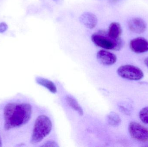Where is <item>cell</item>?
Here are the masks:
<instances>
[{"label":"cell","instance_id":"6da1fadb","mask_svg":"<svg viewBox=\"0 0 148 147\" xmlns=\"http://www.w3.org/2000/svg\"><path fill=\"white\" fill-rule=\"evenodd\" d=\"M3 114L4 130L10 131L19 128L29 121L32 116V107L27 103H9L4 107Z\"/></svg>","mask_w":148,"mask_h":147},{"label":"cell","instance_id":"7a4b0ae2","mask_svg":"<svg viewBox=\"0 0 148 147\" xmlns=\"http://www.w3.org/2000/svg\"><path fill=\"white\" fill-rule=\"evenodd\" d=\"M52 123L47 116L41 115L36 118L34 125L30 142L32 144L40 142L50 133L52 129Z\"/></svg>","mask_w":148,"mask_h":147},{"label":"cell","instance_id":"3957f363","mask_svg":"<svg viewBox=\"0 0 148 147\" xmlns=\"http://www.w3.org/2000/svg\"><path fill=\"white\" fill-rule=\"evenodd\" d=\"M91 40L97 46L107 50H121L123 46V42L121 39H115L110 38L107 33L99 31L92 35Z\"/></svg>","mask_w":148,"mask_h":147},{"label":"cell","instance_id":"277c9868","mask_svg":"<svg viewBox=\"0 0 148 147\" xmlns=\"http://www.w3.org/2000/svg\"><path fill=\"white\" fill-rule=\"evenodd\" d=\"M117 73L123 78L134 81L140 80L144 77V73L140 68L131 65L120 66L117 69Z\"/></svg>","mask_w":148,"mask_h":147},{"label":"cell","instance_id":"5b68a950","mask_svg":"<svg viewBox=\"0 0 148 147\" xmlns=\"http://www.w3.org/2000/svg\"><path fill=\"white\" fill-rule=\"evenodd\" d=\"M129 132L130 136L137 141H148V129L136 122H131L129 125Z\"/></svg>","mask_w":148,"mask_h":147},{"label":"cell","instance_id":"8992f818","mask_svg":"<svg viewBox=\"0 0 148 147\" xmlns=\"http://www.w3.org/2000/svg\"><path fill=\"white\" fill-rule=\"evenodd\" d=\"M130 46L131 50L136 53H144L148 51V41L143 37H138L131 40Z\"/></svg>","mask_w":148,"mask_h":147},{"label":"cell","instance_id":"52a82bcc","mask_svg":"<svg viewBox=\"0 0 148 147\" xmlns=\"http://www.w3.org/2000/svg\"><path fill=\"white\" fill-rule=\"evenodd\" d=\"M97 60L101 64L105 66H110L116 62L117 58L114 54L105 51L100 50L97 54Z\"/></svg>","mask_w":148,"mask_h":147},{"label":"cell","instance_id":"ba28073f","mask_svg":"<svg viewBox=\"0 0 148 147\" xmlns=\"http://www.w3.org/2000/svg\"><path fill=\"white\" fill-rule=\"evenodd\" d=\"M128 26L130 31L136 33H144L147 29V24L144 20L140 18H134L129 22Z\"/></svg>","mask_w":148,"mask_h":147},{"label":"cell","instance_id":"9c48e42d","mask_svg":"<svg viewBox=\"0 0 148 147\" xmlns=\"http://www.w3.org/2000/svg\"><path fill=\"white\" fill-rule=\"evenodd\" d=\"M80 21L86 27L92 29L97 24V19L94 14L89 12H85L80 16Z\"/></svg>","mask_w":148,"mask_h":147},{"label":"cell","instance_id":"30bf717a","mask_svg":"<svg viewBox=\"0 0 148 147\" xmlns=\"http://www.w3.org/2000/svg\"><path fill=\"white\" fill-rule=\"evenodd\" d=\"M107 33L112 39H120V36L122 33V28L121 25L117 22H112L109 27Z\"/></svg>","mask_w":148,"mask_h":147},{"label":"cell","instance_id":"8fae6325","mask_svg":"<svg viewBox=\"0 0 148 147\" xmlns=\"http://www.w3.org/2000/svg\"><path fill=\"white\" fill-rule=\"evenodd\" d=\"M36 81L37 83L45 87L52 93L56 94L57 92V87L52 81L40 77L36 78Z\"/></svg>","mask_w":148,"mask_h":147},{"label":"cell","instance_id":"7c38bea8","mask_svg":"<svg viewBox=\"0 0 148 147\" xmlns=\"http://www.w3.org/2000/svg\"><path fill=\"white\" fill-rule=\"evenodd\" d=\"M66 100L67 103L73 110L77 112L80 116L83 115V110L75 98L72 96L68 95L66 96Z\"/></svg>","mask_w":148,"mask_h":147},{"label":"cell","instance_id":"4fadbf2b","mask_svg":"<svg viewBox=\"0 0 148 147\" xmlns=\"http://www.w3.org/2000/svg\"><path fill=\"white\" fill-rule=\"evenodd\" d=\"M107 121L110 125L114 127H118L121 123V120L119 116L114 112H110L108 115Z\"/></svg>","mask_w":148,"mask_h":147},{"label":"cell","instance_id":"5bb4252c","mask_svg":"<svg viewBox=\"0 0 148 147\" xmlns=\"http://www.w3.org/2000/svg\"><path fill=\"white\" fill-rule=\"evenodd\" d=\"M139 117L141 121L146 124H148V107L141 110L139 113Z\"/></svg>","mask_w":148,"mask_h":147},{"label":"cell","instance_id":"9a60e30c","mask_svg":"<svg viewBox=\"0 0 148 147\" xmlns=\"http://www.w3.org/2000/svg\"><path fill=\"white\" fill-rule=\"evenodd\" d=\"M43 147H59L58 144L55 142L53 141H49L47 142L46 143H44V145H42Z\"/></svg>","mask_w":148,"mask_h":147},{"label":"cell","instance_id":"2e32d148","mask_svg":"<svg viewBox=\"0 0 148 147\" xmlns=\"http://www.w3.org/2000/svg\"><path fill=\"white\" fill-rule=\"evenodd\" d=\"M8 26L5 22H2L0 23V33H3L7 31Z\"/></svg>","mask_w":148,"mask_h":147},{"label":"cell","instance_id":"e0dca14e","mask_svg":"<svg viewBox=\"0 0 148 147\" xmlns=\"http://www.w3.org/2000/svg\"><path fill=\"white\" fill-rule=\"evenodd\" d=\"M144 63H145L146 66H147L148 68V57L145 60H144Z\"/></svg>","mask_w":148,"mask_h":147},{"label":"cell","instance_id":"ac0fdd59","mask_svg":"<svg viewBox=\"0 0 148 147\" xmlns=\"http://www.w3.org/2000/svg\"><path fill=\"white\" fill-rule=\"evenodd\" d=\"M2 146V140L1 138V135H0V147Z\"/></svg>","mask_w":148,"mask_h":147},{"label":"cell","instance_id":"d6986e66","mask_svg":"<svg viewBox=\"0 0 148 147\" xmlns=\"http://www.w3.org/2000/svg\"><path fill=\"white\" fill-rule=\"evenodd\" d=\"M54 1H57V0H54Z\"/></svg>","mask_w":148,"mask_h":147}]
</instances>
